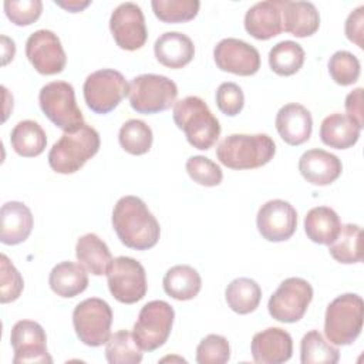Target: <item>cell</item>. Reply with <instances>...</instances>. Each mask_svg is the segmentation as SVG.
<instances>
[{"instance_id": "1", "label": "cell", "mask_w": 364, "mask_h": 364, "mask_svg": "<svg viewBox=\"0 0 364 364\" xmlns=\"http://www.w3.org/2000/svg\"><path fill=\"white\" fill-rule=\"evenodd\" d=\"M112 228L129 249L148 250L154 247L161 236V226L145 202L134 195L122 196L112 210Z\"/></svg>"}, {"instance_id": "2", "label": "cell", "mask_w": 364, "mask_h": 364, "mask_svg": "<svg viewBox=\"0 0 364 364\" xmlns=\"http://www.w3.org/2000/svg\"><path fill=\"white\" fill-rule=\"evenodd\" d=\"M276 154V144L267 134H232L218 148L219 162L230 169H255L269 164Z\"/></svg>"}, {"instance_id": "3", "label": "cell", "mask_w": 364, "mask_h": 364, "mask_svg": "<svg viewBox=\"0 0 364 364\" xmlns=\"http://www.w3.org/2000/svg\"><path fill=\"white\" fill-rule=\"evenodd\" d=\"M173 121L183 131L188 142L196 148L206 151L215 145L220 135V124L210 112L208 104L196 97L189 95L173 104Z\"/></svg>"}, {"instance_id": "4", "label": "cell", "mask_w": 364, "mask_h": 364, "mask_svg": "<svg viewBox=\"0 0 364 364\" xmlns=\"http://www.w3.org/2000/svg\"><path fill=\"white\" fill-rule=\"evenodd\" d=\"M100 145L97 129L82 124L75 131L64 132L53 145L48 152V165L57 173H74L98 152Z\"/></svg>"}, {"instance_id": "5", "label": "cell", "mask_w": 364, "mask_h": 364, "mask_svg": "<svg viewBox=\"0 0 364 364\" xmlns=\"http://www.w3.org/2000/svg\"><path fill=\"white\" fill-rule=\"evenodd\" d=\"M363 299L355 293L336 297L326 310L324 334L334 346L353 344L363 330Z\"/></svg>"}, {"instance_id": "6", "label": "cell", "mask_w": 364, "mask_h": 364, "mask_svg": "<svg viewBox=\"0 0 364 364\" xmlns=\"http://www.w3.org/2000/svg\"><path fill=\"white\" fill-rule=\"evenodd\" d=\"M38 102L44 115L64 132L75 131L85 124L70 82L51 81L46 84L40 90Z\"/></svg>"}, {"instance_id": "7", "label": "cell", "mask_w": 364, "mask_h": 364, "mask_svg": "<svg viewBox=\"0 0 364 364\" xmlns=\"http://www.w3.org/2000/svg\"><path fill=\"white\" fill-rule=\"evenodd\" d=\"M128 97L134 111L149 115L171 108L178 97V87L165 75L141 74L131 80Z\"/></svg>"}, {"instance_id": "8", "label": "cell", "mask_w": 364, "mask_h": 364, "mask_svg": "<svg viewBox=\"0 0 364 364\" xmlns=\"http://www.w3.org/2000/svg\"><path fill=\"white\" fill-rule=\"evenodd\" d=\"M175 311L164 300L148 301L139 311L134 324L132 336L142 351H154L169 338Z\"/></svg>"}, {"instance_id": "9", "label": "cell", "mask_w": 364, "mask_h": 364, "mask_svg": "<svg viewBox=\"0 0 364 364\" xmlns=\"http://www.w3.org/2000/svg\"><path fill=\"white\" fill-rule=\"evenodd\" d=\"M73 324L81 343L90 347H100L107 344L111 337L112 310L102 299H85L75 306Z\"/></svg>"}, {"instance_id": "10", "label": "cell", "mask_w": 364, "mask_h": 364, "mask_svg": "<svg viewBox=\"0 0 364 364\" xmlns=\"http://www.w3.org/2000/svg\"><path fill=\"white\" fill-rule=\"evenodd\" d=\"M84 100L95 114H108L128 95L129 84L125 77L112 68L91 73L84 81Z\"/></svg>"}, {"instance_id": "11", "label": "cell", "mask_w": 364, "mask_h": 364, "mask_svg": "<svg viewBox=\"0 0 364 364\" xmlns=\"http://www.w3.org/2000/svg\"><path fill=\"white\" fill-rule=\"evenodd\" d=\"M108 289L115 300L134 304L146 294V273L144 266L128 256H118L107 272Z\"/></svg>"}, {"instance_id": "12", "label": "cell", "mask_w": 364, "mask_h": 364, "mask_svg": "<svg viewBox=\"0 0 364 364\" xmlns=\"http://www.w3.org/2000/svg\"><path fill=\"white\" fill-rule=\"evenodd\" d=\"M313 299L311 284L301 277H289L283 280L270 296L269 314L280 323L299 321Z\"/></svg>"}, {"instance_id": "13", "label": "cell", "mask_w": 364, "mask_h": 364, "mask_svg": "<svg viewBox=\"0 0 364 364\" xmlns=\"http://www.w3.org/2000/svg\"><path fill=\"white\" fill-rule=\"evenodd\" d=\"M109 30L117 46L128 51L139 50L148 38L144 13L132 1H125L115 7L109 18Z\"/></svg>"}, {"instance_id": "14", "label": "cell", "mask_w": 364, "mask_h": 364, "mask_svg": "<svg viewBox=\"0 0 364 364\" xmlns=\"http://www.w3.org/2000/svg\"><path fill=\"white\" fill-rule=\"evenodd\" d=\"M26 57L43 75L60 74L67 64L61 41L51 30H37L26 41Z\"/></svg>"}, {"instance_id": "15", "label": "cell", "mask_w": 364, "mask_h": 364, "mask_svg": "<svg viewBox=\"0 0 364 364\" xmlns=\"http://www.w3.org/2000/svg\"><path fill=\"white\" fill-rule=\"evenodd\" d=\"M10 344L14 351V364L53 363V358L47 351L46 331L37 321H17L10 333Z\"/></svg>"}, {"instance_id": "16", "label": "cell", "mask_w": 364, "mask_h": 364, "mask_svg": "<svg viewBox=\"0 0 364 364\" xmlns=\"http://www.w3.org/2000/svg\"><path fill=\"white\" fill-rule=\"evenodd\" d=\"M256 225L263 239L269 242H284L296 232L297 212L287 200L272 199L260 206Z\"/></svg>"}, {"instance_id": "17", "label": "cell", "mask_w": 364, "mask_h": 364, "mask_svg": "<svg viewBox=\"0 0 364 364\" xmlns=\"http://www.w3.org/2000/svg\"><path fill=\"white\" fill-rule=\"evenodd\" d=\"M213 58L219 70L236 75L249 77L260 68V54L252 44L239 38H223L213 50Z\"/></svg>"}, {"instance_id": "18", "label": "cell", "mask_w": 364, "mask_h": 364, "mask_svg": "<svg viewBox=\"0 0 364 364\" xmlns=\"http://www.w3.org/2000/svg\"><path fill=\"white\" fill-rule=\"evenodd\" d=\"M250 350L257 364H282L293 354V340L286 330L269 327L253 336Z\"/></svg>"}, {"instance_id": "19", "label": "cell", "mask_w": 364, "mask_h": 364, "mask_svg": "<svg viewBox=\"0 0 364 364\" xmlns=\"http://www.w3.org/2000/svg\"><path fill=\"white\" fill-rule=\"evenodd\" d=\"M274 125L286 144L297 146L309 141L313 129V118L304 105L290 102L277 111Z\"/></svg>"}, {"instance_id": "20", "label": "cell", "mask_w": 364, "mask_h": 364, "mask_svg": "<svg viewBox=\"0 0 364 364\" xmlns=\"http://www.w3.org/2000/svg\"><path fill=\"white\" fill-rule=\"evenodd\" d=\"M283 0H266L253 4L245 14L246 31L257 40H269L283 31Z\"/></svg>"}, {"instance_id": "21", "label": "cell", "mask_w": 364, "mask_h": 364, "mask_svg": "<svg viewBox=\"0 0 364 364\" xmlns=\"http://www.w3.org/2000/svg\"><path fill=\"white\" fill-rule=\"evenodd\" d=\"M299 171L311 185L326 186L333 183L341 175L343 165L334 154L320 148H313L300 156Z\"/></svg>"}, {"instance_id": "22", "label": "cell", "mask_w": 364, "mask_h": 364, "mask_svg": "<svg viewBox=\"0 0 364 364\" xmlns=\"http://www.w3.org/2000/svg\"><path fill=\"white\" fill-rule=\"evenodd\" d=\"M33 223L27 205L18 200L6 202L0 209V242L10 246L24 242L33 230Z\"/></svg>"}, {"instance_id": "23", "label": "cell", "mask_w": 364, "mask_h": 364, "mask_svg": "<svg viewBox=\"0 0 364 364\" xmlns=\"http://www.w3.org/2000/svg\"><path fill=\"white\" fill-rule=\"evenodd\" d=\"M154 53L162 65L168 68H182L192 61L195 55V46L186 34L179 31H166L156 38Z\"/></svg>"}, {"instance_id": "24", "label": "cell", "mask_w": 364, "mask_h": 364, "mask_svg": "<svg viewBox=\"0 0 364 364\" xmlns=\"http://www.w3.org/2000/svg\"><path fill=\"white\" fill-rule=\"evenodd\" d=\"M283 30L294 37L313 36L320 27V14L310 1L283 0L282 7Z\"/></svg>"}, {"instance_id": "25", "label": "cell", "mask_w": 364, "mask_h": 364, "mask_svg": "<svg viewBox=\"0 0 364 364\" xmlns=\"http://www.w3.org/2000/svg\"><path fill=\"white\" fill-rule=\"evenodd\" d=\"M75 256L80 264H82L94 276L107 274L114 260L107 243L95 233H87L78 237L75 245Z\"/></svg>"}, {"instance_id": "26", "label": "cell", "mask_w": 364, "mask_h": 364, "mask_svg": "<svg viewBox=\"0 0 364 364\" xmlns=\"http://www.w3.org/2000/svg\"><path fill=\"white\" fill-rule=\"evenodd\" d=\"M51 290L60 297H75L88 286V274L85 267L74 262H61L55 264L48 277Z\"/></svg>"}, {"instance_id": "27", "label": "cell", "mask_w": 364, "mask_h": 364, "mask_svg": "<svg viewBox=\"0 0 364 364\" xmlns=\"http://www.w3.org/2000/svg\"><path fill=\"white\" fill-rule=\"evenodd\" d=\"M360 128L346 114L334 112L326 117L320 125V139L336 149H347L360 138Z\"/></svg>"}, {"instance_id": "28", "label": "cell", "mask_w": 364, "mask_h": 364, "mask_svg": "<svg viewBox=\"0 0 364 364\" xmlns=\"http://www.w3.org/2000/svg\"><path fill=\"white\" fill-rule=\"evenodd\" d=\"M341 222L334 209L316 206L304 218V232L307 237L318 245H330L338 235Z\"/></svg>"}, {"instance_id": "29", "label": "cell", "mask_w": 364, "mask_h": 364, "mask_svg": "<svg viewBox=\"0 0 364 364\" xmlns=\"http://www.w3.org/2000/svg\"><path fill=\"white\" fill-rule=\"evenodd\" d=\"M164 290L175 300H191L198 296L202 287L200 274L188 264H176L168 269L162 280Z\"/></svg>"}, {"instance_id": "30", "label": "cell", "mask_w": 364, "mask_h": 364, "mask_svg": "<svg viewBox=\"0 0 364 364\" xmlns=\"http://www.w3.org/2000/svg\"><path fill=\"white\" fill-rule=\"evenodd\" d=\"M11 148L24 158H33L43 154L47 138L41 125L33 119H24L14 125L10 135Z\"/></svg>"}, {"instance_id": "31", "label": "cell", "mask_w": 364, "mask_h": 364, "mask_svg": "<svg viewBox=\"0 0 364 364\" xmlns=\"http://www.w3.org/2000/svg\"><path fill=\"white\" fill-rule=\"evenodd\" d=\"M225 299L230 310L237 314H249L259 307L262 289L253 279L237 277L232 280L226 290Z\"/></svg>"}, {"instance_id": "32", "label": "cell", "mask_w": 364, "mask_h": 364, "mask_svg": "<svg viewBox=\"0 0 364 364\" xmlns=\"http://www.w3.org/2000/svg\"><path fill=\"white\" fill-rule=\"evenodd\" d=\"M361 236L363 230L358 225H341L337 237L328 245L331 257L343 264L360 263L363 260Z\"/></svg>"}, {"instance_id": "33", "label": "cell", "mask_w": 364, "mask_h": 364, "mask_svg": "<svg viewBox=\"0 0 364 364\" xmlns=\"http://www.w3.org/2000/svg\"><path fill=\"white\" fill-rule=\"evenodd\" d=\"M303 47L291 40L277 43L269 51V65L277 75L289 77L296 74L304 64Z\"/></svg>"}, {"instance_id": "34", "label": "cell", "mask_w": 364, "mask_h": 364, "mask_svg": "<svg viewBox=\"0 0 364 364\" xmlns=\"http://www.w3.org/2000/svg\"><path fill=\"white\" fill-rule=\"evenodd\" d=\"M338 358V348L327 343L318 330H311L303 336L300 343L301 364H336Z\"/></svg>"}, {"instance_id": "35", "label": "cell", "mask_w": 364, "mask_h": 364, "mask_svg": "<svg viewBox=\"0 0 364 364\" xmlns=\"http://www.w3.org/2000/svg\"><path fill=\"white\" fill-rule=\"evenodd\" d=\"M105 358L109 364H138L142 360V350L135 343L132 333L119 330L108 338Z\"/></svg>"}, {"instance_id": "36", "label": "cell", "mask_w": 364, "mask_h": 364, "mask_svg": "<svg viewBox=\"0 0 364 364\" xmlns=\"http://www.w3.org/2000/svg\"><path fill=\"white\" fill-rule=\"evenodd\" d=\"M152 129L142 119H128L118 134L119 145L131 155H144L152 145Z\"/></svg>"}, {"instance_id": "37", "label": "cell", "mask_w": 364, "mask_h": 364, "mask_svg": "<svg viewBox=\"0 0 364 364\" xmlns=\"http://www.w3.org/2000/svg\"><path fill=\"white\" fill-rule=\"evenodd\" d=\"M155 16L164 23H185L196 17L200 3L198 0H152Z\"/></svg>"}, {"instance_id": "38", "label": "cell", "mask_w": 364, "mask_h": 364, "mask_svg": "<svg viewBox=\"0 0 364 364\" xmlns=\"http://www.w3.org/2000/svg\"><path fill=\"white\" fill-rule=\"evenodd\" d=\"M361 65L358 58L346 50L336 51L328 60V73L338 85H351L360 77Z\"/></svg>"}, {"instance_id": "39", "label": "cell", "mask_w": 364, "mask_h": 364, "mask_svg": "<svg viewBox=\"0 0 364 364\" xmlns=\"http://www.w3.org/2000/svg\"><path fill=\"white\" fill-rule=\"evenodd\" d=\"M185 168L191 179L202 186H218L223 179V172L220 166L212 159L202 155L191 156L186 161Z\"/></svg>"}, {"instance_id": "40", "label": "cell", "mask_w": 364, "mask_h": 364, "mask_svg": "<svg viewBox=\"0 0 364 364\" xmlns=\"http://www.w3.org/2000/svg\"><path fill=\"white\" fill-rule=\"evenodd\" d=\"M230 358V346L223 336L208 334L196 347L198 364H225Z\"/></svg>"}, {"instance_id": "41", "label": "cell", "mask_w": 364, "mask_h": 364, "mask_svg": "<svg viewBox=\"0 0 364 364\" xmlns=\"http://www.w3.org/2000/svg\"><path fill=\"white\" fill-rule=\"evenodd\" d=\"M0 301L4 304L20 297L24 289V280L4 253L0 256Z\"/></svg>"}, {"instance_id": "42", "label": "cell", "mask_w": 364, "mask_h": 364, "mask_svg": "<svg viewBox=\"0 0 364 364\" xmlns=\"http://www.w3.org/2000/svg\"><path fill=\"white\" fill-rule=\"evenodd\" d=\"M3 7L9 20L16 26L34 23L43 11V3L40 0H6Z\"/></svg>"}, {"instance_id": "43", "label": "cell", "mask_w": 364, "mask_h": 364, "mask_svg": "<svg viewBox=\"0 0 364 364\" xmlns=\"http://www.w3.org/2000/svg\"><path fill=\"white\" fill-rule=\"evenodd\" d=\"M216 105L225 115H237L245 105L242 88L235 82H222L216 90Z\"/></svg>"}, {"instance_id": "44", "label": "cell", "mask_w": 364, "mask_h": 364, "mask_svg": "<svg viewBox=\"0 0 364 364\" xmlns=\"http://www.w3.org/2000/svg\"><path fill=\"white\" fill-rule=\"evenodd\" d=\"M344 31L346 36L350 41L355 43L360 48H363V33H364V6H358L357 9H354L347 20H346V26H344Z\"/></svg>"}, {"instance_id": "45", "label": "cell", "mask_w": 364, "mask_h": 364, "mask_svg": "<svg viewBox=\"0 0 364 364\" xmlns=\"http://www.w3.org/2000/svg\"><path fill=\"white\" fill-rule=\"evenodd\" d=\"M346 115L357 124L360 129L364 127V119H363V88L358 87L353 90L351 92L347 94L346 97Z\"/></svg>"}, {"instance_id": "46", "label": "cell", "mask_w": 364, "mask_h": 364, "mask_svg": "<svg viewBox=\"0 0 364 364\" xmlns=\"http://www.w3.org/2000/svg\"><path fill=\"white\" fill-rule=\"evenodd\" d=\"M1 41H3V65H6L10 60H13L16 53V46H14V41L7 38L6 36H1Z\"/></svg>"}, {"instance_id": "47", "label": "cell", "mask_w": 364, "mask_h": 364, "mask_svg": "<svg viewBox=\"0 0 364 364\" xmlns=\"http://www.w3.org/2000/svg\"><path fill=\"white\" fill-rule=\"evenodd\" d=\"M55 4L60 6V7H63V9H65V10H68V11H71V13H77V11H81L82 9H85V7L90 4V1H88V0H85V1H80V0L57 1V0H55Z\"/></svg>"}]
</instances>
